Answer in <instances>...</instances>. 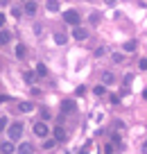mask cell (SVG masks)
Returning <instances> with one entry per match:
<instances>
[{
    "label": "cell",
    "instance_id": "ffe728a7",
    "mask_svg": "<svg viewBox=\"0 0 147 154\" xmlns=\"http://www.w3.org/2000/svg\"><path fill=\"white\" fill-rule=\"evenodd\" d=\"M5 127H7V118H5V116H2V118H0V131L5 129Z\"/></svg>",
    "mask_w": 147,
    "mask_h": 154
},
{
    "label": "cell",
    "instance_id": "52a82bcc",
    "mask_svg": "<svg viewBox=\"0 0 147 154\" xmlns=\"http://www.w3.org/2000/svg\"><path fill=\"white\" fill-rule=\"evenodd\" d=\"M0 152H2V154H11V152H14V143H11V140L0 143Z\"/></svg>",
    "mask_w": 147,
    "mask_h": 154
},
{
    "label": "cell",
    "instance_id": "9c48e42d",
    "mask_svg": "<svg viewBox=\"0 0 147 154\" xmlns=\"http://www.w3.org/2000/svg\"><path fill=\"white\" fill-rule=\"evenodd\" d=\"M54 43H57V45H63V43H68V34H63V32H57V34H54Z\"/></svg>",
    "mask_w": 147,
    "mask_h": 154
},
{
    "label": "cell",
    "instance_id": "484cf974",
    "mask_svg": "<svg viewBox=\"0 0 147 154\" xmlns=\"http://www.w3.org/2000/svg\"><path fill=\"white\" fill-rule=\"evenodd\" d=\"M104 152H106V154H113V147H111V143H109V145L104 147Z\"/></svg>",
    "mask_w": 147,
    "mask_h": 154
},
{
    "label": "cell",
    "instance_id": "277c9868",
    "mask_svg": "<svg viewBox=\"0 0 147 154\" xmlns=\"http://www.w3.org/2000/svg\"><path fill=\"white\" fill-rule=\"evenodd\" d=\"M72 36H75L77 41H84V38L88 36V32H86L84 27H75V29H72Z\"/></svg>",
    "mask_w": 147,
    "mask_h": 154
},
{
    "label": "cell",
    "instance_id": "7a4b0ae2",
    "mask_svg": "<svg viewBox=\"0 0 147 154\" xmlns=\"http://www.w3.org/2000/svg\"><path fill=\"white\" fill-rule=\"evenodd\" d=\"M63 20H66L68 25L79 27V11H77V9H66V11H63Z\"/></svg>",
    "mask_w": 147,
    "mask_h": 154
},
{
    "label": "cell",
    "instance_id": "d4e9b609",
    "mask_svg": "<svg viewBox=\"0 0 147 154\" xmlns=\"http://www.w3.org/2000/svg\"><path fill=\"white\" fill-rule=\"evenodd\" d=\"M138 66H140L142 70H147V59H140V63H138Z\"/></svg>",
    "mask_w": 147,
    "mask_h": 154
},
{
    "label": "cell",
    "instance_id": "cb8c5ba5",
    "mask_svg": "<svg viewBox=\"0 0 147 154\" xmlns=\"http://www.w3.org/2000/svg\"><path fill=\"white\" fill-rule=\"evenodd\" d=\"M122 59H124L122 54H113V61H115V63H120V61H122Z\"/></svg>",
    "mask_w": 147,
    "mask_h": 154
},
{
    "label": "cell",
    "instance_id": "ac0fdd59",
    "mask_svg": "<svg viewBox=\"0 0 147 154\" xmlns=\"http://www.w3.org/2000/svg\"><path fill=\"white\" fill-rule=\"evenodd\" d=\"M23 77H25V82H29V84H32V82H34V77H36V72H29V70H27Z\"/></svg>",
    "mask_w": 147,
    "mask_h": 154
},
{
    "label": "cell",
    "instance_id": "8992f818",
    "mask_svg": "<svg viewBox=\"0 0 147 154\" xmlns=\"http://www.w3.org/2000/svg\"><path fill=\"white\" fill-rule=\"evenodd\" d=\"M36 9H38V5L36 2H34V0H27V2H25V14H36Z\"/></svg>",
    "mask_w": 147,
    "mask_h": 154
},
{
    "label": "cell",
    "instance_id": "5b68a950",
    "mask_svg": "<svg viewBox=\"0 0 147 154\" xmlns=\"http://www.w3.org/2000/svg\"><path fill=\"white\" fill-rule=\"evenodd\" d=\"M61 111L63 113H72V111H75V102L72 100H63L61 102Z\"/></svg>",
    "mask_w": 147,
    "mask_h": 154
},
{
    "label": "cell",
    "instance_id": "8fae6325",
    "mask_svg": "<svg viewBox=\"0 0 147 154\" xmlns=\"http://www.w3.org/2000/svg\"><path fill=\"white\" fill-rule=\"evenodd\" d=\"M14 54H16V57H18V59H23L25 54H27V48H25L23 43H18V45H16V52H14Z\"/></svg>",
    "mask_w": 147,
    "mask_h": 154
},
{
    "label": "cell",
    "instance_id": "f1b7e54d",
    "mask_svg": "<svg viewBox=\"0 0 147 154\" xmlns=\"http://www.w3.org/2000/svg\"><path fill=\"white\" fill-rule=\"evenodd\" d=\"M0 5H2V7H7V5H9V0H0Z\"/></svg>",
    "mask_w": 147,
    "mask_h": 154
},
{
    "label": "cell",
    "instance_id": "e0dca14e",
    "mask_svg": "<svg viewBox=\"0 0 147 154\" xmlns=\"http://www.w3.org/2000/svg\"><path fill=\"white\" fill-rule=\"evenodd\" d=\"M136 41H127V43H124V50H127V52H133V50H136Z\"/></svg>",
    "mask_w": 147,
    "mask_h": 154
},
{
    "label": "cell",
    "instance_id": "7c38bea8",
    "mask_svg": "<svg viewBox=\"0 0 147 154\" xmlns=\"http://www.w3.org/2000/svg\"><path fill=\"white\" fill-rule=\"evenodd\" d=\"M113 79H115V77H113V72H109V70H106V72H102V82H104V84H113Z\"/></svg>",
    "mask_w": 147,
    "mask_h": 154
},
{
    "label": "cell",
    "instance_id": "44dd1931",
    "mask_svg": "<svg viewBox=\"0 0 147 154\" xmlns=\"http://www.w3.org/2000/svg\"><path fill=\"white\" fill-rule=\"evenodd\" d=\"M95 95H104V86H95Z\"/></svg>",
    "mask_w": 147,
    "mask_h": 154
},
{
    "label": "cell",
    "instance_id": "f546056e",
    "mask_svg": "<svg viewBox=\"0 0 147 154\" xmlns=\"http://www.w3.org/2000/svg\"><path fill=\"white\" fill-rule=\"evenodd\" d=\"M106 5H115V2H118V0H104Z\"/></svg>",
    "mask_w": 147,
    "mask_h": 154
},
{
    "label": "cell",
    "instance_id": "30bf717a",
    "mask_svg": "<svg viewBox=\"0 0 147 154\" xmlns=\"http://www.w3.org/2000/svg\"><path fill=\"white\" fill-rule=\"evenodd\" d=\"M54 140H66V129L63 127H54Z\"/></svg>",
    "mask_w": 147,
    "mask_h": 154
},
{
    "label": "cell",
    "instance_id": "1f68e13d",
    "mask_svg": "<svg viewBox=\"0 0 147 154\" xmlns=\"http://www.w3.org/2000/svg\"><path fill=\"white\" fill-rule=\"evenodd\" d=\"M23 2H27V0H23Z\"/></svg>",
    "mask_w": 147,
    "mask_h": 154
},
{
    "label": "cell",
    "instance_id": "6da1fadb",
    "mask_svg": "<svg viewBox=\"0 0 147 154\" xmlns=\"http://www.w3.org/2000/svg\"><path fill=\"white\" fill-rule=\"evenodd\" d=\"M7 134H9V140H18L23 136V122H11L7 127Z\"/></svg>",
    "mask_w": 147,
    "mask_h": 154
},
{
    "label": "cell",
    "instance_id": "603a6c76",
    "mask_svg": "<svg viewBox=\"0 0 147 154\" xmlns=\"http://www.w3.org/2000/svg\"><path fill=\"white\" fill-rule=\"evenodd\" d=\"M97 20H100V16H97V14L93 11V14H90V23H97Z\"/></svg>",
    "mask_w": 147,
    "mask_h": 154
},
{
    "label": "cell",
    "instance_id": "4316f807",
    "mask_svg": "<svg viewBox=\"0 0 147 154\" xmlns=\"http://www.w3.org/2000/svg\"><path fill=\"white\" fill-rule=\"evenodd\" d=\"M140 149H142V154H147V140H142V145H140Z\"/></svg>",
    "mask_w": 147,
    "mask_h": 154
},
{
    "label": "cell",
    "instance_id": "4dcf8cb0",
    "mask_svg": "<svg viewBox=\"0 0 147 154\" xmlns=\"http://www.w3.org/2000/svg\"><path fill=\"white\" fill-rule=\"evenodd\" d=\"M142 97H145V100H147V88H145V91H142Z\"/></svg>",
    "mask_w": 147,
    "mask_h": 154
},
{
    "label": "cell",
    "instance_id": "3957f363",
    "mask_svg": "<svg viewBox=\"0 0 147 154\" xmlns=\"http://www.w3.org/2000/svg\"><path fill=\"white\" fill-rule=\"evenodd\" d=\"M34 134H36L38 138H45L47 136V125L45 122H34Z\"/></svg>",
    "mask_w": 147,
    "mask_h": 154
},
{
    "label": "cell",
    "instance_id": "2e32d148",
    "mask_svg": "<svg viewBox=\"0 0 147 154\" xmlns=\"http://www.w3.org/2000/svg\"><path fill=\"white\" fill-rule=\"evenodd\" d=\"M9 32H0V45H5V43H9Z\"/></svg>",
    "mask_w": 147,
    "mask_h": 154
},
{
    "label": "cell",
    "instance_id": "4fadbf2b",
    "mask_svg": "<svg viewBox=\"0 0 147 154\" xmlns=\"http://www.w3.org/2000/svg\"><path fill=\"white\" fill-rule=\"evenodd\" d=\"M20 111H25V113H29V111H34V104H29V102H23V104H18Z\"/></svg>",
    "mask_w": 147,
    "mask_h": 154
},
{
    "label": "cell",
    "instance_id": "5bb4252c",
    "mask_svg": "<svg viewBox=\"0 0 147 154\" xmlns=\"http://www.w3.org/2000/svg\"><path fill=\"white\" fill-rule=\"evenodd\" d=\"M47 11H57L59 9V2H57V0H47Z\"/></svg>",
    "mask_w": 147,
    "mask_h": 154
},
{
    "label": "cell",
    "instance_id": "d6986e66",
    "mask_svg": "<svg viewBox=\"0 0 147 154\" xmlns=\"http://www.w3.org/2000/svg\"><path fill=\"white\" fill-rule=\"evenodd\" d=\"M111 104H120V95H115V93H113V95H111Z\"/></svg>",
    "mask_w": 147,
    "mask_h": 154
},
{
    "label": "cell",
    "instance_id": "9a60e30c",
    "mask_svg": "<svg viewBox=\"0 0 147 154\" xmlns=\"http://www.w3.org/2000/svg\"><path fill=\"white\" fill-rule=\"evenodd\" d=\"M34 72H36V75H41V77H43V75H47V68L43 66V63H38V66L34 68Z\"/></svg>",
    "mask_w": 147,
    "mask_h": 154
},
{
    "label": "cell",
    "instance_id": "7402d4cb",
    "mask_svg": "<svg viewBox=\"0 0 147 154\" xmlns=\"http://www.w3.org/2000/svg\"><path fill=\"white\" fill-rule=\"evenodd\" d=\"M11 14H14V16H20V14H23V9H20V7H14V9H11Z\"/></svg>",
    "mask_w": 147,
    "mask_h": 154
},
{
    "label": "cell",
    "instance_id": "83f0119b",
    "mask_svg": "<svg viewBox=\"0 0 147 154\" xmlns=\"http://www.w3.org/2000/svg\"><path fill=\"white\" fill-rule=\"evenodd\" d=\"M5 25V14H0V27Z\"/></svg>",
    "mask_w": 147,
    "mask_h": 154
},
{
    "label": "cell",
    "instance_id": "ba28073f",
    "mask_svg": "<svg viewBox=\"0 0 147 154\" xmlns=\"http://www.w3.org/2000/svg\"><path fill=\"white\" fill-rule=\"evenodd\" d=\"M16 152H18V154H32V152H34V147H32L29 143H20Z\"/></svg>",
    "mask_w": 147,
    "mask_h": 154
}]
</instances>
